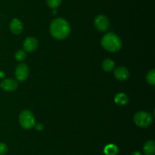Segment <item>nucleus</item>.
Masks as SVG:
<instances>
[{"label": "nucleus", "instance_id": "16", "mask_svg": "<svg viewBox=\"0 0 155 155\" xmlns=\"http://www.w3.org/2000/svg\"><path fill=\"white\" fill-rule=\"evenodd\" d=\"M62 0H46L47 5L51 9H55L60 6Z\"/></svg>", "mask_w": 155, "mask_h": 155}, {"label": "nucleus", "instance_id": "18", "mask_svg": "<svg viewBox=\"0 0 155 155\" xmlns=\"http://www.w3.org/2000/svg\"><path fill=\"white\" fill-rule=\"evenodd\" d=\"M8 146L5 143H0V155H5L7 153Z\"/></svg>", "mask_w": 155, "mask_h": 155}, {"label": "nucleus", "instance_id": "6", "mask_svg": "<svg viewBox=\"0 0 155 155\" xmlns=\"http://www.w3.org/2000/svg\"><path fill=\"white\" fill-rule=\"evenodd\" d=\"M30 68L26 63H21L16 67L15 76L19 81H24L28 78Z\"/></svg>", "mask_w": 155, "mask_h": 155}, {"label": "nucleus", "instance_id": "21", "mask_svg": "<svg viewBox=\"0 0 155 155\" xmlns=\"http://www.w3.org/2000/svg\"><path fill=\"white\" fill-rule=\"evenodd\" d=\"M5 73L3 71H0V78H4L5 77Z\"/></svg>", "mask_w": 155, "mask_h": 155}, {"label": "nucleus", "instance_id": "7", "mask_svg": "<svg viewBox=\"0 0 155 155\" xmlns=\"http://www.w3.org/2000/svg\"><path fill=\"white\" fill-rule=\"evenodd\" d=\"M23 47L26 52H28V53L34 52L38 47V40H36V38L29 36L24 40V43H23Z\"/></svg>", "mask_w": 155, "mask_h": 155}, {"label": "nucleus", "instance_id": "17", "mask_svg": "<svg viewBox=\"0 0 155 155\" xmlns=\"http://www.w3.org/2000/svg\"><path fill=\"white\" fill-rule=\"evenodd\" d=\"M26 57H27V54L24 50H18L15 54V58L17 61H23L26 59Z\"/></svg>", "mask_w": 155, "mask_h": 155}, {"label": "nucleus", "instance_id": "11", "mask_svg": "<svg viewBox=\"0 0 155 155\" xmlns=\"http://www.w3.org/2000/svg\"><path fill=\"white\" fill-rule=\"evenodd\" d=\"M144 153L145 155L155 154V142L154 140H148L145 142L143 147Z\"/></svg>", "mask_w": 155, "mask_h": 155}, {"label": "nucleus", "instance_id": "10", "mask_svg": "<svg viewBox=\"0 0 155 155\" xmlns=\"http://www.w3.org/2000/svg\"><path fill=\"white\" fill-rule=\"evenodd\" d=\"M10 30L14 34H20L23 31V24L18 18H14L10 23Z\"/></svg>", "mask_w": 155, "mask_h": 155}, {"label": "nucleus", "instance_id": "9", "mask_svg": "<svg viewBox=\"0 0 155 155\" xmlns=\"http://www.w3.org/2000/svg\"><path fill=\"white\" fill-rule=\"evenodd\" d=\"M18 82L13 79H4L0 83V88L5 91H14L18 88Z\"/></svg>", "mask_w": 155, "mask_h": 155}, {"label": "nucleus", "instance_id": "8", "mask_svg": "<svg viewBox=\"0 0 155 155\" xmlns=\"http://www.w3.org/2000/svg\"><path fill=\"white\" fill-rule=\"evenodd\" d=\"M114 74L118 81H127L130 77V71L126 67L119 66L115 68L114 71Z\"/></svg>", "mask_w": 155, "mask_h": 155}, {"label": "nucleus", "instance_id": "3", "mask_svg": "<svg viewBox=\"0 0 155 155\" xmlns=\"http://www.w3.org/2000/svg\"><path fill=\"white\" fill-rule=\"evenodd\" d=\"M134 122L139 128L145 129L149 127L152 124L153 117L149 112L145 111H139L135 114Z\"/></svg>", "mask_w": 155, "mask_h": 155}, {"label": "nucleus", "instance_id": "5", "mask_svg": "<svg viewBox=\"0 0 155 155\" xmlns=\"http://www.w3.org/2000/svg\"><path fill=\"white\" fill-rule=\"evenodd\" d=\"M94 25L98 31H106L110 27L109 19L104 15H98L94 20Z\"/></svg>", "mask_w": 155, "mask_h": 155}, {"label": "nucleus", "instance_id": "4", "mask_svg": "<svg viewBox=\"0 0 155 155\" xmlns=\"http://www.w3.org/2000/svg\"><path fill=\"white\" fill-rule=\"evenodd\" d=\"M19 123L24 129H32L35 126V117L33 112L27 109L22 111L19 115Z\"/></svg>", "mask_w": 155, "mask_h": 155}, {"label": "nucleus", "instance_id": "15", "mask_svg": "<svg viewBox=\"0 0 155 155\" xmlns=\"http://www.w3.org/2000/svg\"><path fill=\"white\" fill-rule=\"evenodd\" d=\"M146 81L150 85L155 84V70L151 69L146 75Z\"/></svg>", "mask_w": 155, "mask_h": 155}, {"label": "nucleus", "instance_id": "20", "mask_svg": "<svg viewBox=\"0 0 155 155\" xmlns=\"http://www.w3.org/2000/svg\"><path fill=\"white\" fill-rule=\"evenodd\" d=\"M132 155H143V154H142V153L139 151H134V152H133Z\"/></svg>", "mask_w": 155, "mask_h": 155}, {"label": "nucleus", "instance_id": "13", "mask_svg": "<svg viewBox=\"0 0 155 155\" xmlns=\"http://www.w3.org/2000/svg\"><path fill=\"white\" fill-rule=\"evenodd\" d=\"M118 151H119V149L117 146L114 144H107L104 149V152L106 155H117Z\"/></svg>", "mask_w": 155, "mask_h": 155}, {"label": "nucleus", "instance_id": "19", "mask_svg": "<svg viewBox=\"0 0 155 155\" xmlns=\"http://www.w3.org/2000/svg\"><path fill=\"white\" fill-rule=\"evenodd\" d=\"M34 126L36 127V129H37V130H39V131L42 130V129H43V128H44L43 125L40 124V123H38V124H35Z\"/></svg>", "mask_w": 155, "mask_h": 155}, {"label": "nucleus", "instance_id": "2", "mask_svg": "<svg viewBox=\"0 0 155 155\" xmlns=\"http://www.w3.org/2000/svg\"><path fill=\"white\" fill-rule=\"evenodd\" d=\"M101 44L104 50L111 53L119 51L122 47V41L120 38L112 32L103 36Z\"/></svg>", "mask_w": 155, "mask_h": 155}, {"label": "nucleus", "instance_id": "1", "mask_svg": "<svg viewBox=\"0 0 155 155\" xmlns=\"http://www.w3.org/2000/svg\"><path fill=\"white\" fill-rule=\"evenodd\" d=\"M49 30L50 33L54 38L64 40L69 36L71 33V26L65 19L58 18L51 22Z\"/></svg>", "mask_w": 155, "mask_h": 155}, {"label": "nucleus", "instance_id": "14", "mask_svg": "<svg viewBox=\"0 0 155 155\" xmlns=\"http://www.w3.org/2000/svg\"><path fill=\"white\" fill-rule=\"evenodd\" d=\"M114 62L110 59H104L102 62L103 69L105 71H107V72H110V71H113V69L114 68Z\"/></svg>", "mask_w": 155, "mask_h": 155}, {"label": "nucleus", "instance_id": "12", "mask_svg": "<svg viewBox=\"0 0 155 155\" xmlns=\"http://www.w3.org/2000/svg\"><path fill=\"white\" fill-rule=\"evenodd\" d=\"M114 101L117 104L124 106V105H126L128 103L129 99L127 94H124V93H119V94H116V96H115Z\"/></svg>", "mask_w": 155, "mask_h": 155}]
</instances>
